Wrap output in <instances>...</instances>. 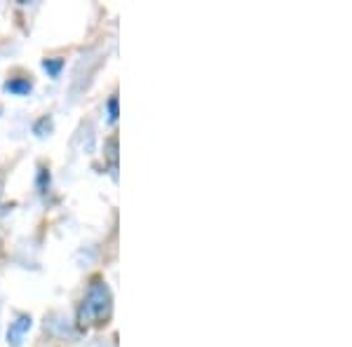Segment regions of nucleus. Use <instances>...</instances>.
Wrapping results in <instances>:
<instances>
[{
  "label": "nucleus",
  "instance_id": "obj_6",
  "mask_svg": "<svg viewBox=\"0 0 352 347\" xmlns=\"http://www.w3.org/2000/svg\"><path fill=\"white\" fill-rule=\"evenodd\" d=\"M33 131H36L38 136H45L47 131H52V118H49V115H45L42 120H38V125L33 127Z\"/></svg>",
  "mask_w": 352,
  "mask_h": 347
},
{
  "label": "nucleus",
  "instance_id": "obj_7",
  "mask_svg": "<svg viewBox=\"0 0 352 347\" xmlns=\"http://www.w3.org/2000/svg\"><path fill=\"white\" fill-rule=\"evenodd\" d=\"M108 120H111V123L118 120V97L108 99Z\"/></svg>",
  "mask_w": 352,
  "mask_h": 347
},
{
  "label": "nucleus",
  "instance_id": "obj_3",
  "mask_svg": "<svg viewBox=\"0 0 352 347\" xmlns=\"http://www.w3.org/2000/svg\"><path fill=\"white\" fill-rule=\"evenodd\" d=\"M3 90L10 92V94L24 97L33 90V82L31 80H10V82H5V85H3Z\"/></svg>",
  "mask_w": 352,
  "mask_h": 347
},
{
  "label": "nucleus",
  "instance_id": "obj_5",
  "mask_svg": "<svg viewBox=\"0 0 352 347\" xmlns=\"http://www.w3.org/2000/svg\"><path fill=\"white\" fill-rule=\"evenodd\" d=\"M108 159H111V169L115 176V172H118V139H115V136L108 141Z\"/></svg>",
  "mask_w": 352,
  "mask_h": 347
},
{
  "label": "nucleus",
  "instance_id": "obj_2",
  "mask_svg": "<svg viewBox=\"0 0 352 347\" xmlns=\"http://www.w3.org/2000/svg\"><path fill=\"white\" fill-rule=\"evenodd\" d=\"M31 317L29 315H21V317H16L12 324H10V331H8V340L12 345H19L21 343V338H24V333L31 329Z\"/></svg>",
  "mask_w": 352,
  "mask_h": 347
},
{
  "label": "nucleus",
  "instance_id": "obj_1",
  "mask_svg": "<svg viewBox=\"0 0 352 347\" xmlns=\"http://www.w3.org/2000/svg\"><path fill=\"white\" fill-rule=\"evenodd\" d=\"M113 310V298H111V289H108L106 282L101 279H95L87 289L85 300L80 303L78 307V326L87 329V326H101V324L108 322Z\"/></svg>",
  "mask_w": 352,
  "mask_h": 347
},
{
  "label": "nucleus",
  "instance_id": "obj_8",
  "mask_svg": "<svg viewBox=\"0 0 352 347\" xmlns=\"http://www.w3.org/2000/svg\"><path fill=\"white\" fill-rule=\"evenodd\" d=\"M38 185H40V192H45V188L49 185V174L45 169H40V174H38Z\"/></svg>",
  "mask_w": 352,
  "mask_h": 347
},
{
  "label": "nucleus",
  "instance_id": "obj_9",
  "mask_svg": "<svg viewBox=\"0 0 352 347\" xmlns=\"http://www.w3.org/2000/svg\"><path fill=\"white\" fill-rule=\"evenodd\" d=\"M0 195H3V174H0Z\"/></svg>",
  "mask_w": 352,
  "mask_h": 347
},
{
  "label": "nucleus",
  "instance_id": "obj_4",
  "mask_svg": "<svg viewBox=\"0 0 352 347\" xmlns=\"http://www.w3.org/2000/svg\"><path fill=\"white\" fill-rule=\"evenodd\" d=\"M42 68H45L52 78H59V73H62V68H64V59H45V62H42Z\"/></svg>",
  "mask_w": 352,
  "mask_h": 347
}]
</instances>
